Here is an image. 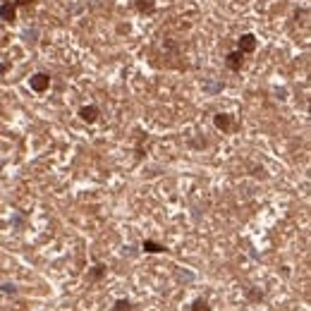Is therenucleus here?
<instances>
[{
	"label": "nucleus",
	"mask_w": 311,
	"mask_h": 311,
	"mask_svg": "<svg viewBox=\"0 0 311 311\" xmlns=\"http://www.w3.org/2000/svg\"><path fill=\"white\" fill-rule=\"evenodd\" d=\"M29 89L36 91V94H46L51 89V75L46 72H36V75L29 77Z\"/></svg>",
	"instance_id": "nucleus-1"
},
{
	"label": "nucleus",
	"mask_w": 311,
	"mask_h": 311,
	"mask_svg": "<svg viewBox=\"0 0 311 311\" xmlns=\"http://www.w3.org/2000/svg\"><path fill=\"white\" fill-rule=\"evenodd\" d=\"M256 46H258V39H256V34H251V32L242 34V36L237 39V51H239V53H244V55L254 53V51H256Z\"/></svg>",
	"instance_id": "nucleus-2"
},
{
	"label": "nucleus",
	"mask_w": 311,
	"mask_h": 311,
	"mask_svg": "<svg viewBox=\"0 0 311 311\" xmlns=\"http://www.w3.org/2000/svg\"><path fill=\"white\" fill-rule=\"evenodd\" d=\"M77 115H79V120L84 122V125H96L98 118H101V108L98 106H82L79 110H77Z\"/></svg>",
	"instance_id": "nucleus-3"
},
{
	"label": "nucleus",
	"mask_w": 311,
	"mask_h": 311,
	"mask_svg": "<svg viewBox=\"0 0 311 311\" xmlns=\"http://www.w3.org/2000/svg\"><path fill=\"white\" fill-rule=\"evenodd\" d=\"M213 125H215V129H220L223 134H230V132L235 129V120H232L230 113H215V115H213Z\"/></svg>",
	"instance_id": "nucleus-4"
},
{
	"label": "nucleus",
	"mask_w": 311,
	"mask_h": 311,
	"mask_svg": "<svg viewBox=\"0 0 311 311\" xmlns=\"http://www.w3.org/2000/svg\"><path fill=\"white\" fill-rule=\"evenodd\" d=\"M225 67L227 70H232V72H242V67H244V53H239V51H230L225 55Z\"/></svg>",
	"instance_id": "nucleus-5"
},
{
	"label": "nucleus",
	"mask_w": 311,
	"mask_h": 311,
	"mask_svg": "<svg viewBox=\"0 0 311 311\" xmlns=\"http://www.w3.org/2000/svg\"><path fill=\"white\" fill-rule=\"evenodd\" d=\"M0 20L5 22V24H15V22H17V8L12 5L10 0H3V3H0Z\"/></svg>",
	"instance_id": "nucleus-6"
},
{
	"label": "nucleus",
	"mask_w": 311,
	"mask_h": 311,
	"mask_svg": "<svg viewBox=\"0 0 311 311\" xmlns=\"http://www.w3.org/2000/svg\"><path fill=\"white\" fill-rule=\"evenodd\" d=\"M141 251H146V254H168V247L161 244V242H156V239H144L141 242Z\"/></svg>",
	"instance_id": "nucleus-7"
},
{
	"label": "nucleus",
	"mask_w": 311,
	"mask_h": 311,
	"mask_svg": "<svg viewBox=\"0 0 311 311\" xmlns=\"http://www.w3.org/2000/svg\"><path fill=\"white\" fill-rule=\"evenodd\" d=\"M108 273V266L106 263H96V266H91L89 268V273H86V280L89 282H98V280H103Z\"/></svg>",
	"instance_id": "nucleus-8"
},
{
	"label": "nucleus",
	"mask_w": 311,
	"mask_h": 311,
	"mask_svg": "<svg viewBox=\"0 0 311 311\" xmlns=\"http://www.w3.org/2000/svg\"><path fill=\"white\" fill-rule=\"evenodd\" d=\"M134 8L139 15H153L156 10V0H134Z\"/></svg>",
	"instance_id": "nucleus-9"
},
{
	"label": "nucleus",
	"mask_w": 311,
	"mask_h": 311,
	"mask_svg": "<svg viewBox=\"0 0 311 311\" xmlns=\"http://www.w3.org/2000/svg\"><path fill=\"white\" fill-rule=\"evenodd\" d=\"M189 311H211V304H208V299L199 297V299H194V301H192Z\"/></svg>",
	"instance_id": "nucleus-10"
},
{
	"label": "nucleus",
	"mask_w": 311,
	"mask_h": 311,
	"mask_svg": "<svg viewBox=\"0 0 311 311\" xmlns=\"http://www.w3.org/2000/svg\"><path fill=\"white\" fill-rule=\"evenodd\" d=\"M113 311H134V304L129 299H118L113 304Z\"/></svg>",
	"instance_id": "nucleus-11"
},
{
	"label": "nucleus",
	"mask_w": 311,
	"mask_h": 311,
	"mask_svg": "<svg viewBox=\"0 0 311 311\" xmlns=\"http://www.w3.org/2000/svg\"><path fill=\"white\" fill-rule=\"evenodd\" d=\"M0 292L8 294V297H15V294H17V285H15V282H3V285H0Z\"/></svg>",
	"instance_id": "nucleus-12"
},
{
	"label": "nucleus",
	"mask_w": 311,
	"mask_h": 311,
	"mask_svg": "<svg viewBox=\"0 0 311 311\" xmlns=\"http://www.w3.org/2000/svg\"><path fill=\"white\" fill-rule=\"evenodd\" d=\"M247 297H249L251 301H263V292L251 290V287H249V290H247Z\"/></svg>",
	"instance_id": "nucleus-13"
},
{
	"label": "nucleus",
	"mask_w": 311,
	"mask_h": 311,
	"mask_svg": "<svg viewBox=\"0 0 311 311\" xmlns=\"http://www.w3.org/2000/svg\"><path fill=\"white\" fill-rule=\"evenodd\" d=\"M10 3L15 5V8H17V10H20V8H32L36 0H10Z\"/></svg>",
	"instance_id": "nucleus-14"
}]
</instances>
